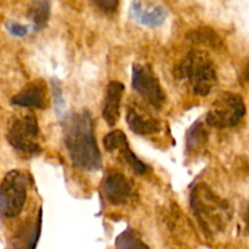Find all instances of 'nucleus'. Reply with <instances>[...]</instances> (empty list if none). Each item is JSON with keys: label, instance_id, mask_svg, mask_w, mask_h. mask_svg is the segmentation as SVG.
Instances as JSON below:
<instances>
[{"label": "nucleus", "instance_id": "obj_1", "mask_svg": "<svg viewBox=\"0 0 249 249\" xmlns=\"http://www.w3.org/2000/svg\"><path fill=\"white\" fill-rule=\"evenodd\" d=\"M63 140L71 160L87 172L101 168V153L94 133V122L88 111L72 112L62 121Z\"/></svg>", "mask_w": 249, "mask_h": 249}, {"label": "nucleus", "instance_id": "obj_2", "mask_svg": "<svg viewBox=\"0 0 249 249\" xmlns=\"http://www.w3.org/2000/svg\"><path fill=\"white\" fill-rule=\"evenodd\" d=\"M191 208L207 236L224 230L231 218L229 202L219 197L207 184H199L191 194Z\"/></svg>", "mask_w": 249, "mask_h": 249}, {"label": "nucleus", "instance_id": "obj_3", "mask_svg": "<svg viewBox=\"0 0 249 249\" xmlns=\"http://www.w3.org/2000/svg\"><path fill=\"white\" fill-rule=\"evenodd\" d=\"M175 74L179 79L189 83L192 91L198 96H207L216 84L215 66L204 51H191L178 66Z\"/></svg>", "mask_w": 249, "mask_h": 249}, {"label": "nucleus", "instance_id": "obj_4", "mask_svg": "<svg viewBox=\"0 0 249 249\" xmlns=\"http://www.w3.org/2000/svg\"><path fill=\"white\" fill-rule=\"evenodd\" d=\"M28 195V177L21 170L7 173L0 184V214L12 219L21 214Z\"/></svg>", "mask_w": 249, "mask_h": 249}, {"label": "nucleus", "instance_id": "obj_5", "mask_svg": "<svg viewBox=\"0 0 249 249\" xmlns=\"http://www.w3.org/2000/svg\"><path fill=\"white\" fill-rule=\"evenodd\" d=\"M246 114L242 96L235 92H223L212 104L206 116V124L216 129H228L237 125Z\"/></svg>", "mask_w": 249, "mask_h": 249}, {"label": "nucleus", "instance_id": "obj_6", "mask_svg": "<svg viewBox=\"0 0 249 249\" xmlns=\"http://www.w3.org/2000/svg\"><path fill=\"white\" fill-rule=\"evenodd\" d=\"M39 125L32 113L14 119L7 131V141L18 152L33 156L40 152Z\"/></svg>", "mask_w": 249, "mask_h": 249}, {"label": "nucleus", "instance_id": "obj_7", "mask_svg": "<svg viewBox=\"0 0 249 249\" xmlns=\"http://www.w3.org/2000/svg\"><path fill=\"white\" fill-rule=\"evenodd\" d=\"M133 88L153 108L160 109L164 105L165 92L151 66L146 63L133 66Z\"/></svg>", "mask_w": 249, "mask_h": 249}, {"label": "nucleus", "instance_id": "obj_8", "mask_svg": "<svg viewBox=\"0 0 249 249\" xmlns=\"http://www.w3.org/2000/svg\"><path fill=\"white\" fill-rule=\"evenodd\" d=\"M101 194L105 201L111 206H125L135 197V186L134 182L124 174L111 170L105 177Z\"/></svg>", "mask_w": 249, "mask_h": 249}, {"label": "nucleus", "instance_id": "obj_9", "mask_svg": "<svg viewBox=\"0 0 249 249\" xmlns=\"http://www.w3.org/2000/svg\"><path fill=\"white\" fill-rule=\"evenodd\" d=\"M104 146L108 152H118V158L122 163L128 165L136 174H145L147 165L136 157L128 143L125 134L122 130H113L104 138Z\"/></svg>", "mask_w": 249, "mask_h": 249}, {"label": "nucleus", "instance_id": "obj_10", "mask_svg": "<svg viewBox=\"0 0 249 249\" xmlns=\"http://www.w3.org/2000/svg\"><path fill=\"white\" fill-rule=\"evenodd\" d=\"M130 17L142 26L158 27L167 19L168 10L158 2L134 1L130 6Z\"/></svg>", "mask_w": 249, "mask_h": 249}, {"label": "nucleus", "instance_id": "obj_11", "mask_svg": "<svg viewBox=\"0 0 249 249\" xmlns=\"http://www.w3.org/2000/svg\"><path fill=\"white\" fill-rule=\"evenodd\" d=\"M48 87L43 80H33L28 83L18 94L12 96L11 104L27 108L44 109L48 106Z\"/></svg>", "mask_w": 249, "mask_h": 249}, {"label": "nucleus", "instance_id": "obj_12", "mask_svg": "<svg viewBox=\"0 0 249 249\" xmlns=\"http://www.w3.org/2000/svg\"><path fill=\"white\" fill-rule=\"evenodd\" d=\"M123 92L124 85L121 82L113 80L107 85L102 116L109 126H114L118 123L121 117V102Z\"/></svg>", "mask_w": 249, "mask_h": 249}, {"label": "nucleus", "instance_id": "obj_13", "mask_svg": "<svg viewBox=\"0 0 249 249\" xmlns=\"http://www.w3.org/2000/svg\"><path fill=\"white\" fill-rule=\"evenodd\" d=\"M126 122L130 130L139 135H153L162 130V123L158 119L143 113L135 106H130L128 108Z\"/></svg>", "mask_w": 249, "mask_h": 249}, {"label": "nucleus", "instance_id": "obj_14", "mask_svg": "<svg viewBox=\"0 0 249 249\" xmlns=\"http://www.w3.org/2000/svg\"><path fill=\"white\" fill-rule=\"evenodd\" d=\"M207 140H208V131H207L206 126L201 121L196 122L194 125L190 128L186 135V146L187 150L196 152V151L201 150L204 145H206Z\"/></svg>", "mask_w": 249, "mask_h": 249}, {"label": "nucleus", "instance_id": "obj_15", "mask_svg": "<svg viewBox=\"0 0 249 249\" xmlns=\"http://www.w3.org/2000/svg\"><path fill=\"white\" fill-rule=\"evenodd\" d=\"M50 15V4L46 1H36L28 10V17L36 31H40L46 26Z\"/></svg>", "mask_w": 249, "mask_h": 249}, {"label": "nucleus", "instance_id": "obj_16", "mask_svg": "<svg viewBox=\"0 0 249 249\" xmlns=\"http://www.w3.org/2000/svg\"><path fill=\"white\" fill-rule=\"evenodd\" d=\"M192 40L197 41L199 44H204V45L214 46V48H218L221 44L218 34L212 31L211 28H201L198 31L194 32L192 33Z\"/></svg>", "mask_w": 249, "mask_h": 249}, {"label": "nucleus", "instance_id": "obj_17", "mask_svg": "<svg viewBox=\"0 0 249 249\" xmlns=\"http://www.w3.org/2000/svg\"><path fill=\"white\" fill-rule=\"evenodd\" d=\"M117 249H148L133 233L124 232L117 241Z\"/></svg>", "mask_w": 249, "mask_h": 249}, {"label": "nucleus", "instance_id": "obj_18", "mask_svg": "<svg viewBox=\"0 0 249 249\" xmlns=\"http://www.w3.org/2000/svg\"><path fill=\"white\" fill-rule=\"evenodd\" d=\"M5 26H6L7 32H9L11 36H18V38L26 36L29 32L28 26H24V24L19 23V22L14 21V19H9V21L5 23Z\"/></svg>", "mask_w": 249, "mask_h": 249}, {"label": "nucleus", "instance_id": "obj_19", "mask_svg": "<svg viewBox=\"0 0 249 249\" xmlns=\"http://www.w3.org/2000/svg\"><path fill=\"white\" fill-rule=\"evenodd\" d=\"M94 4L104 10L105 12H113L118 6V1H114V0H99V1H95Z\"/></svg>", "mask_w": 249, "mask_h": 249}, {"label": "nucleus", "instance_id": "obj_20", "mask_svg": "<svg viewBox=\"0 0 249 249\" xmlns=\"http://www.w3.org/2000/svg\"><path fill=\"white\" fill-rule=\"evenodd\" d=\"M245 225H246V235L249 236V206L245 215Z\"/></svg>", "mask_w": 249, "mask_h": 249}, {"label": "nucleus", "instance_id": "obj_21", "mask_svg": "<svg viewBox=\"0 0 249 249\" xmlns=\"http://www.w3.org/2000/svg\"><path fill=\"white\" fill-rule=\"evenodd\" d=\"M242 80H245V82H249V63L247 66H246L245 70H243Z\"/></svg>", "mask_w": 249, "mask_h": 249}]
</instances>
